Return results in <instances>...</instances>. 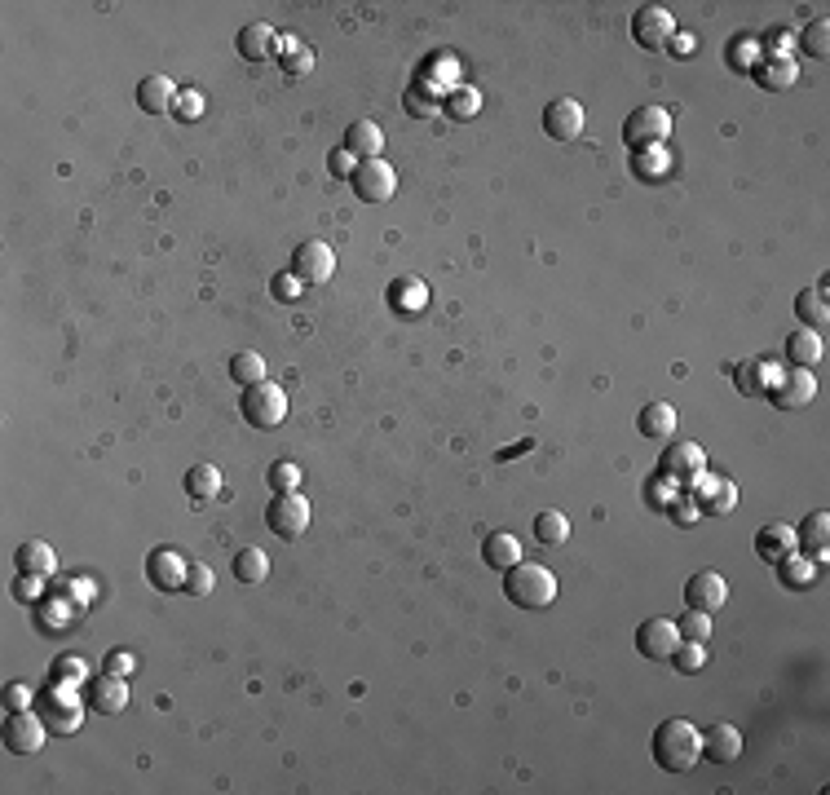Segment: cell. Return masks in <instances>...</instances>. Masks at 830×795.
<instances>
[{"mask_svg":"<svg viewBox=\"0 0 830 795\" xmlns=\"http://www.w3.org/2000/svg\"><path fill=\"white\" fill-rule=\"evenodd\" d=\"M667 168H672V155H667L663 146H645L641 159H636V173L641 177H663Z\"/></svg>","mask_w":830,"mask_h":795,"instance_id":"bcb514c9","label":"cell"},{"mask_svg":"<svg viewBox=\"0 0 830 795\" xmlns=\"http://www.w3.org/2000/svg\"><path fill=\"white\" fill-rule=\"evenodd\" d=\"M358 164H363V159H358V155H349L345 146L327 155V168H332V177H354V173H358Z\"/></svg>","mask_w":830,"mask_h":795,"instance_id":"816d5d0a","label":"cell"},{"mask_svg":"<svg viewBox=\"0 0 830 795\" xmlns=\"http://www.w3.org/2000/svg\"><path fill=\"white\" fill-rule=\"evenodd\" d=\"M795 539H800V553H808L813 561H826V548H830V513L826 508L808 513L804 526L795 530Z\"/></svg>","mask_w":830,"mask_h":795,"instance_id":"7402d4cb","label":"cell"},{"mask_svg":"<svg viewBox=\"0 0 830 795\" xmlns=\"http://www.w3.org/2000/svg\"><path fill=\"white\" fill-rule=\"evenodd\" d=\"M755 58H760V40H738V45L729 49L733 67H755Z\"/></svg>","mask_w":830,"mask_h":795,"instance_id":"db71d44e","label":"cell"},{"mask_svg":"<svg viewBox=\"0 0 830 795\" xmlns=\"http://www.w3.org/2000/svg\"><path fill=\"white\" fill-rule=\"evenodd\" d=\"M106 672H115V676H133V654L115 650L111 659H106Z\"/></svg>","mask_w":830,"mask_h":795,"instance_id":"9f6ffc18","label":"cell"},{"mask_svg":"<svg viewBox=\"0 0 830 795\" xmlns=\"http://www.w3.org/2000/svg\"><path fill=\"white\" fill-rule=\"evenodd\" d=\"M389 305L398 314H420L424 305H429V288H424V279H415V274H407V279H393L389 283Z\"/></svg>","mask_w":830,"mask_h":795,"instance_id":"4316f807","label":"cell"},{"mask_svg":"<svg viewBox=\"0 0 830 795\" xmlns=\"http://www.w3.org/2000/svg\"><path fill=\"white\" fill-rule=\"evenodd\" d=\"M442 111L451 115V120H473V115L482 111V93H477L473 84H455V89H446Z\"/></svg>","mask_w":830,"mask_h":795,"instance_id":"e575fe53","label":"cell"},{"mask_svg":"<svg viewBox=\"0 0 830 795\" xmlns=\"http://www.w3.org/2000/svg\"><path fill=\"white\" fill-rule=\"evenodd\" d=\"M345 151L358 155V159H380V151H385V133H380V124L354 120L345 129Z\"/></svg>","mask_w":830,"mask_h":795,"instance_id":"d4e9b609","label":"cell"},{"mask_svg":"<svg viewBox=\"0 0 830 795\" xmlns=\"http://www.w3.org/2000/svg\"><path fill=\"white\" fill-rule=\"evenodd\" d=\"M230 376L239 380L243 389H248V385H261V380H265V358H261V354H252V349H243V354H234V358H230Z\"/></svg>","mask_w":830,"mask_h":795,"instance_id":"ab89813d","label":"cell"},{"mask_svg":"<svg viewBox=\"0 0 830 795\" xmlns=\"http://www.w3.org/2000/svg\"><path fill=\"white\" fill-rule=\"evenodd\" d=\"M544 133L552 137V142H574V137L583 133V106L574 102V98L548 102V111H544Z\"/></svg>","mask_w":830,"mask_h":795,"instance_id":"2e32d148","label":"cell"},{"mask_svg":"<svg viewBox=\"0 0 830 795\" xmlns=\"http://www.w3.org/2000/svg\"><path fill=\"white\" fill-rule=\"evenodd\" d=\"M729 601V583L720 570H698V575H689L685 583V606L689 610H702V614H711V610H720Z\"/></svg>","mask_w":830,"mask_h":795,"instance_id":"7c38bea8","label":"cell"},{"mask_svg":"<svg viewBox=\"0 0 830 795\" xmlns=\"http://www.w3.org/2000/svg\"><path fill=\"white\" fill-rule=\"evenodd\" d=\"M694 491H698V508H702V513H711V517H725V513L738 508V486H733L729 477L702 473L694 482Z\"/></svg>","mask_w":830,"mask_h":795,"instance_id":"5bb4252c","label":"cell"},{"mask_svg":"<svg viewBox=\"0 0 830 795\" xmlns=\"http://www.w3.org/2000/svg\"><path fill=\"white\" fill-rule=\"evenodd\" d=\"M795 548H800V539H795V526H786V522H773L755 535V553L764 561H782L786 553H795Z\"/></svg>","mask_w":830,"mask_h":795,"instance_id":"484cf974","label":"cell"},{"mask_svg":"<svg viewBox=\"0 0 830 795\" xmlns=\"http://www.w3.org/2000/svg\"><path fill=\"white\" fill-rule=\"evenodd\" d=\"M182 592H190V597H208V592H212V570L208 566H190Z\"/></svg>","mask_w":830,"mask_h":795,"instance_id":"681fc988","label":"cell"},{"mask_svg":"<svg viewBox=\"0 0 830 795\" xmlns=\"http://www.w3.org/2000/svg\"><path fill=\"white\" fill-rule=\"evenodd\" d=\"M667 508H672V522H676V526H694L698 517H702L698 500H689V495H676V500L667 504Z\"/></svg>","mask_w":830,"mask_h":795,"instance_id":"f907efd6","label":"cell"},{"mask_svg":"<svg viewBox=\"0 0 830 795\" xmlns=\"http://www.w3.org/2000/svg\"><path fill=\"white\" fill-rule=\"evenodd\" d=\"M672 663H676L685 676L702 672V667H707V645H702V641H680V645H676V654H672Z\"/></svg>","mask_w":830,"mask_h":795,"instance_id":"60d3db41","label":"cell"},{"mask_svg":"<svg viewBox=\"0 0 830 795\" xmlns=\"http://www.w3.org/2000/svg\"><path fill=\"white\" fill-rule=\"evenodd\" d=\"M667 133H672V111L667 106H636L623 124V142L632 151H645V146H663Z\"/></svg>","mask_w":830,"mask_h":795,"instance_id":"277c9868","label":"cell"},{"mask_svg":"<svg viewBox=\"0 0 830 795\" xmlns=\"http://www.w3.org/2000/svg\"><path fill=\"white\" fill-rule=\"evenodd\" d=\"M672 36H676V18H672V9H663V5H641L632 14V40L641 49H667L672 45Z\"/></svg>","mask_w":830,"mask_h":795,"instance_id":"9c48e42d","label":"cell"},{"mask_svg":"<svg viewBox=\"0 0 830 795\" xmlns=\"http://www.w3.org/2000/svg\"><path fill=\"white\" fill-rule=\"evenodd\" d=\"M265 482H270L274 495H287V491H296V486H301V469H296L292 460H279L270 473H265Z\"/></svg>","mask_w":830,"mask_h":795,"instance_id":"ee69618b","label":"cell"},{"mask_svg":"<svg viewBox=\"0 0 830 795\" xmlns=\"http://www.w3.org/2000/svg\"><path fill=\"white\" fill-rule=\"evenodd\" d=\"M199 111H204V98H199L195 89H182V98H177V111L173 115L190 124V120H199Z\"/></svg>","mask_w":830,"mask_h":795,"instance_id":"f5cc1de1","label":"cell"},{"mask_svg":"<svg viewBox=\"0 0 830 795\" xmlns=\"http://www.w3.org/2000/svg\"><path fill=\"white\" fill-rule=\"evenodd\" d=\"M53 681L58 685H80V681H89V667H84V659H76V654H62V659H53Z\"/></svg>","mask_w":830,"mask_h":795,"instance_id":"b9f144b4","label":"cell"},{"mask_svg":"<svg viewBox=\"0 0 830 795\" xmlns=\"http://www.w3.org/2000/svg\"><path fill=\"white\" fill-rule=\"evenodd\" d=\"M279 62H283V71H287L292 80H296V76H310V71H314V49H310V45H301L296 36H283V40H279Z\"/></svg>","mask_w":830,"mask_h":795,"instance_id":"836d02e7","label":"cell"},{"mask_svg":"<svg viewBox=\"0 0 830 795\" xmlns=\"http://www.w3.org/2000/svg\"><path fill=\"white\" fill-rule=\"evenodd\" d=\"M292 274L305 283V288H323V283L336 274V252L327 248L323 239H305L301 248L292 252Z\"/></svg>","mask_w":830,"mask_h":795,"instance_id":"ba28073f","label":"cell"},{"mask_svg":"<svg viewBox=\"0 0 830 795\" xmlns=\"http://www.w3.org/2000/svg\"><path fill=\"white\" fill-rule=\"evenodd\" d=\"M702 756L716 760V765H733L742 756V734L733 725H711L702 734Z\"/></svg>","mask_w":830,"mask_h":795,"instance_id":"44dd1931","label":"cell"},{"mask_svg":"<svg viewBox=\"0 0 830 795\" xmlns=\"http://www.w3.org/2000/svg\"><path fill=\"white\" fill-rule=\"evenodd\" d=\"M89 703L98 707L102 716H120L124 707H129V681L115 672L98 676V681H89Z\"/></svg>","mask_w":830,"mask_h":795,"instance_id":"d6986e66","label":"cell"},{"mask_svg":"<svg viewBox=\"0 0 830 795\" xmlns=\"http://www.w3.org/2000/svg\"><path fill=\"white\" fill-rule=\"evenodd\" d=\"M760 53H769V58H791L795 53V31H769V36L760 40Z\"/></svg>","mask_w":830,"mask_h":795,"instance_id":"7dc6e473","label":"cell"},{"mask_svg":"<svg viewBox=\"0 0 830 795\" xmlns=\"http://www.w3.org/2000/svg\"><path fill=\"white\" fill-rule=\"evenodd\" d=\"M504 597L521 610H548L557 601V575L539 561H517L504 570Z\"/></svg>","mask_w":830,"mask_h":795,"instance_id":"7a4b0ae2","label":"cell"},{"mask_svg":"<svg viewBox=\"0 0 830 795\" xmlns=\"http://www.w3.org/2000/svg\"><path fill=\"white\" fill-rule=\"evenodd\" d=\"M658 469H663L667 482L676 486H694L702 473H707V451L698 447V442H667L663 447V460H658Z\"/></svg>","mask_w":830,"mask_h":795,"instance_id":"8992f818","label":"cell"},{"mask_svg":"<svg viewBox=\"0 0 830 795\" xmlns=\"http://www.w3.org/2000/svg\"><path fill=\"white\" fill-rule=\"evenodd\" d=\"M186 561H182V553L177 548H155L151 557H146V579L155 583L159 592H177L186 583Z\"/></svg>","mask_w":830,"mask_h":795,"instance_id":"9a60e30c","label":"cell"},{"mask_svg":"<svg viewBox=\"0 0 830 795\" xmlns=\"http://www.w3.org/2000/svg\"><path fill=\"white\" fill-rule=\"evenodd\" d=\"M18 570H23V575H31V579H53L58 575V557H53V548L45 544V539H27L23 548H18Z\"/></svg>","mask_w":830,"mask_h":795,"instance_id":"603a6c76","label":"cell"},{"mask_svg":"<svg viewBox=\"0 0 830 795\" xmlns=\"http://www.w3.org/2000/svg\"><path fill=\"white\" fill-rule=\"evenodd\" d=\"M817 566H822V561L804 557L800 548H795V553H786V557L778 561V570H782V583H786V588H813V583H817Z\"/></svg>","mask_w":830,"mask_h":795,"instance_id":"d6a6232c","label":"cell"},{"mask_svg":"<svg viewBox=\"0 0 830 795\" xmlns=\"http://www.w3.org/2000/svg\"><path fill=\"white\" fill-rule=\"evenodd\" d=\"M676 628H680V641H702V645H707V641H711V614L689 610L685 619L676 623Z\"/></svg>","mask_w":830,"mask_h":795,"instance_id":"f6af8a7d","label":"cell"},{"mask_svg":"<svg viewBox=\"0 0 830 795\" xmlns=\"http://www.w3.org/2000/svg\"><path fill=\"white\" fill-rule=\"evenodd\" d=\"M279 31H274L270 23H248L239 31V40H234V45H239V53L248 62H265V58H274V53H279Z\"/></svg>","mask_w":830,"mask_h":795,"instance_id":"ffe728a7","label":"cell"},{"mask_svg":"<svg viewBox=\"0 0 830 795\" xmlns=\"http://www.w3.org/2000/svg\"><path fill=\"white\" fill-rule=\"evenodd\" d=\"M45 738H49V725L31 707L5 716V751H14V756H36L45 747Z\"/></svg>","mask_w":830,"mask_h":795,"instance_id":"30bf717a","label":"cell"},{"mask_svg":"<svg viewBox=\"0 0 830 795\" xmlns=\"http://www.w3.org/2000/svg\"><path fill=\"white\" fill-rule=\"evenodd\" d=\"M270 292H274V296H279V301H287V305H292V301H301L305 283H301V279H296V274H292V270H287V274H274V279H270Z\"/></svg>","mask_w":830,"mask_h":795,"instance_id":"c3c4849f","label":"cell"},{"mask_svg":"<svg viewBox=\"0 0 830 795\" xmlns=\"http://www.w3.org/2000/svg\"><path fill=\"white\" fill-rule=\"evenodd\" d=\"M402 102H407V111H411V115H420V120H424V115H438V111H442L438 93H433L429 84H415V89H407V98H402Z\"/></svg>","mask_w":830,"mask_h":795,"instance_id":"7bdbcfd3","label":"cell"},{"mask_svg":"<svg viewBox=\"0 0 830 795\" xmlns=\"http://www.w3.org/2000/svg\"><path fill=\"white\" fill-rule=\"evenodd\" d=\"M773 380H778V363H773V358H751V363H742L733 371V385L747 398H769Z\"/></svg>","mask_w":830,"mask_h":795,"instance_id":"ac0fdd59","label":"cell"},{"mask_svg":"<svg viewBox=\"0 0 830 795\" xmlns=\"http://www.w3.org/2000/svg\"><path fill=\"white\" fill-rule=\"evenodd\" d=\"M5 707H9V712H23V707H31V689L27 685H9L5 689Z\"/></svg>","mask_w":830,"mask_h":795,"instance_id":"11a10c76","label":"cell"},{"mask_svg":"<svg viewBox=\"0 0 830 795\" xmlns=\"http://www.w3.org/2000/svg\"><path fill=\"white\" fill-rule=\"evenodd\" d=\"M702 756V734L689 725L685 716H672L654 729V760L667 773H689Z\"/></svg>","mask_w":830,"mask_h":795,"instance_id":"6da1fadb","label":"cell"},{"mask_svg":"<svg viewBox=\"0 0 830 795\" xmlns=\"http://www.w3.org/2000/svg\"><path fill=\"white\" fill-rule=\"evenodd\" d=\"M636 429H641L645 438L672 442V433H676V407H672V402H645L641 416H636Z\"/></svg>","mask_w":830,"mask_h":795,"instance_id":"cb8c5ba5","label":"cell"},{"mask_svg":"<svg viewBox=\"0 0 830 795\" xmlns=\"http://www.w3.org/2000/svg\"><path fill=\"white\" fill-rule=\"evenodd\" d=\"M349 182H354V195L363 204H385V199H393V190H398V173H393L385 159H363Z\"/></svg>","mask_w":830,"mask_h":795,"instance_id":"8fae6325","label":"cell"},{"mask_svg":"<svg viewBox=\"0 0 830 795\" xmlns=\"http://www.w3.org/2000/svg\"><path fill=\"white\" fill-rule=\"evenodd\" d=\"M265 575H270V557L261 548H239L234 553V579L239 583H261Z\"/></svg>","mask_w":830,"mask_h":795,"instance_id":"74e56055","label":"cell"},{"mask_svg":"<svg viewBox=\"0 0 830 795\" xmlns=\"http://www.w3.org/2000/svg\"><path fill=\"white\" fill-rule=\"evenodd\" d=\"M667 49H672L676 58H689V53L698 49V40H694V36H685V31H676V36H672V45H667Z\"/></svg>","mask_w":830,"mask_h":795,"instance_id":"6f0895ef","label":"cell"},{"mask_svg":"<svg viewBox=\"0 0 830 795\" xmlns=\"http://www.w3.org/2000/svg\"><path fill=\"white\" fill-rule=\"evenodd\" d=\"M795 45H804L808 58H826L830 53V18H813V23L795 36Z\"/></svg>","mask_w":830,"mask_h":795,"instance_id":"f35d334b","label":"cell"},{"mask_svg":"<svg viewBox=\"0 0 830 795\" xmlns=\"http://www.w3.org/2000/svg\"><path fill=\"white\" fill-rule=\"evenodd\" d=\"M45 716L49 729H58V734H76L80 729V707L71 703V694H62V685H53L45 694Z\"/></svg>","mask_w":830,"mask_h":795,"instance_id":"83f0119b","label":"cell"},{"mask_svg":"<svg viewBox=\"0 0 830 795\" xmlns=\"http://www.w3.org/2000/svg\"><path fill=\"white\" fill-rule=\"evenodd\" d=\"M186 495L195 504H212L221 495V469L217 464H195V469H186Z\"/></svg>","mask_w":830,"mask_h":795,"instance_id":"4dcf8cb0","label":"cell"},{"mask_svg":"<svg viewBox=\"0 0 830 795\" xmlns=\"http://www.w3.org/2000/svg\"><path fill=\"white\" fill-rule=\"evenodd\" d=\"M755 84H764V89H773V93L791 89V84H795V62H791V58H769V62H760V67H755Z\"/></svg>","mask_w":830,"mask_h":795,"instance_id":"d590c367","label":"cell"},{"mask_svg":"<svg viewBox=\"0 0 830 795\" xmlns=\"http://www.w3.org/2000/svg\"><path fill=\"white\" fill-rule=\"evenodd\" d=\"M535 539H539V544H548V548H561V544L570 539V517H566V513H557V508L539 513V517H535Z\"/></svg>","mask_w":830,"mask_h":795,"instance_id":"8d00e7d4","label":"cell"},{"mask_svg":"<svg viewBox=\"0 0 830 795\" xmlns=\"http://www.w3.org/2000/svg\"><path fill=\"white\" fill-rule=\"evenodd\" d=\"M482 557H486V566H491V570L517 566V561H521V539H517V535H508V530H499V535H491V539L482 544Z\"/></svg>","mask_w":830,"mask_h":795,"instance_id":"1f68e13d","label":"cell"},{"mask_svg":"<svg viewBox=\"0 0 830 795\" xmlns=\"http://www.w3.org/2000/svg\"><path fill=\"white\" fill-rule=\"evenodd\" d=\"M265 522L279 539H301L310 530V500L301 491H287V495H274V504L265 508Z\"/></svg>","mask_w":830,"mask_h":795,"instance_id":"5b68a950","label":"cell"},{"mask_svg":"<svg viewBox=\"0 0 830 795\" xmlns=\"http://www.w3.org/2000/svg\"><path fill=\"white\" fill-rule=\"evenodd\" d=\"M177 98H182V89H177L168 76H146L142 84H137V106H142L146 115H173Z\"/></svg>","mask_w":830,"mask_h":795,"instance_id":"e0dca14e","label":"cell"},{"mask_svg":"<svg viewBox=\"0 0 830 795\" xmlns=\"http://www.w3.org/2000/svg\"><path fill=\"white\" fill-rule=\"evenodd\" d=\"M817 398V380H813V367H778V380L769 389V402L782 411H800L808 402Z\"/></svg>","mask_w":830,"mask_h":795,"instance_id":"52a82bcc","label":"cell"},{"mask_svg":"<svg viewBox=\"0 0 830 795\" xmlns=\"http://www.w3.org/2000/svg\"><path fill=\"white\" fill-rule=\"evenodd\" d=\"M676 645H680V628L672 619H645L641 628H636V650H641L645 659H654V663L672 659Z\"/></svg>","mask_w":830,"mask_h":795,"instance_id":"4fadbf2b","label":"cell"},{"mask_svg":"<svg viewBox=\"0 0 830 795\" xmlns=\"http://www.w3.org/2000/svg\"><path fill=\"white\" fill-rule=\"evenodd\" d=\"M243 420L252 429H279L287 420V394L274 380H261V385H248L243 389Z\"/></svg>","mask_w":830,"mask_h":795,"instance_id":"3957f363","label":"cell"},{"mask_svg":"<svg viewBox=\"0 0 830 795\" xmlns=\"http://www.w3.org/2000/svg\"><path fill=\"white\" fill-rule=\"evenodd\" d=\"M786 363H791V367H813V363H822V332L795 327V332L786 336Z\"/></svg>","mask_w":830,"mask_h":795,"instance_id":"f1b7e54d","label":"cell"},{"mask_svg":"<svg viewBox=\"0 0 830 795\" xmlns=\"http://www.w3.org/2000/svg\"><path fill=\"white\" fill-rule=\"evenodd\" d=\"M795 314H800V323L808 332H822L830 323V301H826V283H817L813 292H800L795 296Z\"/></svg>","mask_w":830,"mask_h":795,"instance_id":"f546056e","label":"cell"}]
</instances>
